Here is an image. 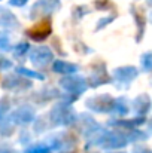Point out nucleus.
Listing matches in <instances>:
<instances>
[{
  "label": "nucleus",
  "instance_id": "obj_1",
  "mask_svg": "<svg viewBox=\"0 0 152 153\" xmlns=\"http://www.w3.org/2000/svg\"><path fill=\"white\" fill-rule=\"evenodd\" d=\"M49 33H51V22L48 19H43V21L37 22L34 27H31L28 30L30 37L34 39V40H43V39H46L49 36Z\"/></svg>",
  "mask_w": 152,
  "mask_h": 153
}]
</instances>
